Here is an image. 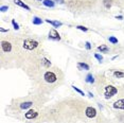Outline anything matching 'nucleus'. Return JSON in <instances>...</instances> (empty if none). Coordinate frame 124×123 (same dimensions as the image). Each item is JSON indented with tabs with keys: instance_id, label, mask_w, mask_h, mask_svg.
Returning <instances> with one entry per match:
<instances>
[{
	"instance_id": "4",
	"label": "nucleus",
	"mask_w": 124,
	"mask_h": 123,
	"mask_svg": "<svg viewBox=\"0 0 124 123\" xmlns=\"http://www.w3.org/2000/svg\"><path fill=\"white\" fill-rule=\"evenodd\" d=\"M98 81V88L101 87V89H98V91L99 93H102L105 99H110L116 93H118V88L111 84H108L106 82V79H104L103 77H99Z\"/></svg>"
},
{
	"instance_id": "26",
	"label": "nucleus",
	"mask_w": 124,
	"mask_h": 123,
	"mask_svg": "<svg viewBox=\"0 0 124 123\" xmlns=\"http://www.w3.org/2000/svg\"><path fill=\"white\" fill-rule=\"evenodd\" d=\"M55 2H58V3H64V0H54Z\"/></svg>"
},
{
	"instance_id": "18",
	"label": "nucleus",
	"mask_w": 124,
	"mask_h": 123,
	"mask_svg": "<svg viewBox=\"0 0 124 123\" xmlns=\"http://www.w3.org/2000/svg\"><path fill=\"white\" fill-rule=\"evenodd\" d=\"M44 5H46V7H50V8H52V7H54V1L53 0H44Z\"/></svg>"
},
{
	"instance_id": "17",
	"label": "nucleus",
	"mask_w": 124,
	"mask_h": 123,
	"mask_svg": "<svg viewBox=\"0 0 124 123\" xmlns=\"http://www.w3.org/2000/svg\"><path fill=\"white\" fill-rule=\"evenodd\" d=\"M103 4H104V7L106 8V9H109V8L111 7V4H112V2H114V0H103Z\"/></svg>"
},
{
	"instance_id": "8",
	"label": "nucleus",
	"mask_w": 124,
	"mask_h": 123,
	"mask_svg": "<svg viewBox=\"0 0 124 123\" xmlns=\"http://www.w3.org/2000/svg\"><path fill=\"white\" fill-rule=\"evenodd\" d=\"M49 38L50 39H54V40H60L61 36H60V34H58L57 31L52 29V30H50V32H49Z\"/></svg>"
},
{
	"instance_id": "5",
	"label": "nucleus",
	"mask_w": 124,
	"mask_h": 123,
	"mask_svg": "<svg viewBox=\"0 0 124 123\" xmlns=\"http://www.w3.org/2000/svg\"><path fill=\"white\" fill-rule=\"evenodd\" d=\"M35 104V101L32 99H21V100H17V102H16V109L18 110H26L28 108L32 107L33 105Z\"/></svg>"
},
{
	"instance_id": "11",
	"label": "nucleus",
	"mask_w": 124,
	"mask_h": 123,
	"mask_svg": "<svg viewBox=\"0 0 124 123\" xmlns=\"http://www.w3.org/2000/svg\"><path fill=\"white\" fill-rule=\"evenodd\" d=\"M14 3L15 4H17V5H19L20 8H22V9H26L27 11H31V9L28 5L26 4V3H23V2L21 1V0H14Z\"/></svg>"
},
{
	"instance_id": "14",
	"label": "nucleus",
	"mask_w": 124,
	"mask_h": 123,
	"mask_svg": "<svg viewBox=\"0 0 124 123\" xmlns=\"http://www.w3.org/2000/svg\"><path fill=\"white\" fill-rule=\"evenodd\" d=\"M85 82L86 83H89V84H93L94 83V77L91 73L87 74L86 75V79H85Z\"/></svg>"
},
{
	"instance_id": "19",
	"label": "nucleus",
	"mask_w": 124,
	"mask_h": 123,
	"mask_svg": "<svg viewBox=\"0 0 124 123\" xmlns=\"http://www.w3.org/2000/svg\"><path fill=\"white\" fill-rule=\"evenodd\" d=\"M108 40L109 41H110V43L111 44H118V39H117V38H116V37H114V36H109V37H108Z\"/></svg>"
},
{
	"instance_id": "21",
	"label": "nucleus",
	"mask_w": 124,
	"mask_h": 123,
	"mask_svg": "<svg viewBox=\"0 0 124 123\" xmlns=\"http://www.w3.org/2000/svg\"><path fill=\"white\" fill-rule=\"evenodd\" d=\"M77 29L82 30V31H84V32H87V31H88V28H86L84 26H77Z\"/></svg>"
},
{
	"instance_id": "12",
	"label": "nucleus",
	"mask_w": 124,
	"mask_h": 123,
	"mask_svg": "<svg viewBox=\"0 0 124 123\" xmlns=\"http://www.w3.org/2000/svg\"><path fill=\"white\" fill-rule=\"evenodd\" d=\"M114 77H116V79H122V77H124V72L120 71V70H114Z\"/></svg>"
},
{
	"instance_id": "6",
	"label": "nucleus",
	"mask_w": 124,
	"mask_h": 123,
	"mask_svg": "<svg viewBox=\"0 0 124 123\" xmlns=\"http://www.w3.org/2000/svg\"><path fill=\"white\" fill-rule=\"evenodd\" d=\"M39 116V111L36 110V109H29L27 113H24V118L27 120H33V119H36L37 117Z\"/></svg>"
},
{
	"instance_id": "1",
	"label": "nucleus",
	"mask_w": 124,
	"mask_h": 123,
	"mask_svg": "<svg viewBox=\"0 0 124 123\" xmlns=\"http://www.w3.org/2000/svg\"><path fill=\"white\" fill-rule=\"evenodd\" d=\"M36 88L43 92H49L58 87L64 81V73L57 67L44 69L33 79Z\"/></svg>"
},
{
	"instance_id": "9",
	"label": "nucleus",
	"mask_w": 124,
	"mask_h": 123,
	"mask_svg": "<svg viewBox=\"0 0 124 123\" xmlns=\"http://www.w3.org/2000/svg\"><path fill=\"white\" fill-rule=\"evenodd\" d=\"M114 107L118 108V109L124 110V99H120V100H118V101H116L114 103Z\"/></svg>"
},
{
	"instance_id": "2",
	"label": "nucleus",
	"mask_w": 124,
	"mask_h": 123,
	"mask_svg": "<svg viewBox=\"0 0 124 123\" xmlns=\"http://www.w3.org/2000/svg\"><path fill=\"white\" fill-rule=\"evenodd\" d=\"M19 54V40L15 37H1L0 43V56L1 63L3 65L4 62H12L17 60Z\"/></svg>"
},
{
	"instance_id": "3",
	"label": "nucleus",
	"mask_w": 124,
	"mask_h": 123,
	"mask_svg": "<svg viewBox=\"0 0 124 123\" xmlns=\"http://www.w3.org/2000/svg\"><path fill=\"white\" fill-rule=\"evenodd\" d=\"M99 0H67V5L72 12H87L93 10Z\"/></svg>"
},
{
	"instance_id": "16",
	"label": "nucleus",
	"mask_w": 124,
	"mask_h": 123,
	"mask_svg": "<svg viewBox=\"0 0 124 123\" xmlns=\"http://www.w3.org/2000/svg\"><path fill=\"white\" fill-rule=\"evenodd\" d=\"M32 22H33V24H36V26H38V24L43 23V19L39 18V17H36V16H35V17H33Z\"/></svg>"
},
{
	"instance_id": "24",
	"label": "nucleus",
	"mask_w": 124,
	"mask_h": 123,
	"mask_svg": "<svg viewBox=\"0 0 124 123\" xmlns=\"http://www.w3.org/2000/svg\"><path fill=\"white\" fill-rule=\"evenodd\" d=\"M8 9H9V7H4V5H1V8H0V11H1V12H5V11H7Z\"/></svg>"
},
{
	"instance_id": "13",
	"label": "nucleus",
	"mask_w": 124,
	"mask_h": 123,
	"mask_svg": "<svg viewBox=\"0 0 124 123\" xmlns=\"http://www.w3.org/2000/svg\"><path fill=\"white\" fill-rule=\"evenodd\" d=\"M98 50L99 51H101V53H108L109 48L106 46V45H101V46L98 47Z\"/></svg>"
},
{
	"instance_id": "10",
	"label": "nucleus",
	"mask_w": 124,
	"mask_h": 123,
	"mask_svg": "<svg viewBox=\"0 0 124 123\" xmlns=\"http://www.w3.org/2000/svg\"><path fill=\"white\" fill-rule=\"evenodd\" d=\"M78 70H89L90 66L88 65V64H86L85 62H78Z\"/></svg>"
},
{
	"instance_id": "15",
	"label": "nucleus",
	"mask_w": 124,
	"mask_h": 123,
	"mask_svg": "<svg viewBox=\"0 0 124 123\" xmlns=\"http://www.w3.org/2000/svg\"><path fill=\"white\" fill-rule=\"evenodd\" d=\"M46 21L47 22H49V23H51V24H53L55 28H58V27H61L62 24V22H60V21H57V20H50V19H46Z\"/></svg>"
},
{
	"instance_id": "20",
	"label": "nucleus",
	"mask_w": 124,
	"mask_h": 123,
	"mask_svg": "<svg viewBox=\"0 0 124 123\" xmlns=\"http://www.w3.org/2000/svg\"><path fill=\"white\" fill-rule=\"evenodd\" d=\"M72 88H73V89H74V90H75V91H77V92H78V93H80V94H81V96H85V93H84V92H83V91H82V90H81V89H78V87H75V86H72Z\"/></svg>"
},
{
	"instance_id": "7",
	"label": "nucleus",
	"mask_w": 124,
	"mask_h": 123,
	"mask_svg": "<svg viewBox=\"0 0 124 123\" xmlns=\"http://www.w3.org/2000/svg\"><path fill=\"white\" fill-rule=\"evenodd\" d=\"M97 109H95L94 107H92V106H87L86 109H85V116L87 117L88 119H93L95 118V116H97Z\"/></svg>"
},
{
	"instance_id": "22",
	"label": "nucleus",
	"mask_w": 124,
	"mask_h": 123,
	"mask_svg": "<svg viewBox=\"0 0 124 123\" xmlns=\"http://www.w3.org/2000/svg\"><path fill=\"white\" fill-rule=\"evenodd\" d=\"M94 57H95V58H97V60H98L99 62H100V63H101V62H102V61H103V57H102V56H101V55H100V54H98V53H95V54H94Z\"/></svg>"
},
{
	"instance_id": "23",
	"label": "nucleus",
	"mask_w": 124,
	"mask_h": 123,
	"mask_svg": "<svg viewBox=\"0 0 124 123\" xmlns=\"http://www.w3.org/2000/svg\"><path fill=\"white\" fill-rule=\"evenodd\" d=\"M12 23H13V26H14V29H15V30H18V29H19L18 24H17V23H16V22H15V20H14V19H13V20H12Z\"/></svg>"
},
{
	"instance_id": "25",
	"label": "nucleus",
	"mask_w": 124,
	"mask_h": 123,
	"mask_svg": "<svg viewBox=\"0 0 124 123\" xmlns=\"http://www.w3.org/2000/svg\"><path fill=\"white\" fill-rule=\"evenodd\" d=\"M85 45H86V49H87V50H90V49H91V46H90V44L88 43V41H86Z\"/></svg>"
}]
</instances>
